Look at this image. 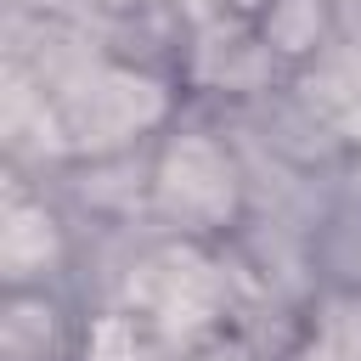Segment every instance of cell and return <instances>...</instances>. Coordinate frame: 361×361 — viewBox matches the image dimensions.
I'll list each match as a JSON object with an SVG mask.
<instances>
[{"mask_svg":"<svg viewBox=\"0 0 361 361\" xmlns=\"http://www.w3.org/2000/svg\"><path fill=\"white\" fill-rule=\"evenodd\" d=\"M135 299H141L152 316H164V322H197V316L209 310V299H214V282H209L203 265L169 259V265H152V271L135 282Z\"/></svg>","mask_w":361,"mask_h":361,"instance_id":"cell-2","label":"cell"},{"mask_svg":"<svg viewBox=\"0 0 361 361\" xmlns=\"http://www.w3.org/2000/svg\"><path fill=\"white\" fill-rule=\"evenodd\" d=\"M226 164L214 158V147H203V141H186V147H175L169 152V197L180 203V209H192V214H214L220 203H226Z\"/></svg>","mask_w":361,"mask_h":361,"instance_id":"cell-3","label":"cell"},{"mask_svg":"<svg viewBox=\"0 0 361 361\" xmlns=\"http://www.w3.org/2000/svg\"><path fill=\"white\" fill-rule=\"evenodd\" d=\"M51 254V231H45V214H28V209H11L6 220V265L11 271H28L34 259Z\"/></svg>","mask_w":361,"mask_h":361,"instance_id":"cell-5","label":"cell"},{"mask_svg":"<svg viewBox=\"0 0 361 361\" xmlns=\"http://www.w3.org/2000/svg\"><path fill=\"white\" fill-rule=\"evenodd\" d=\"M310 102H316L333 124L361 130V68H355V62H333V68L310 85Z\"/></svg>","mask_w":361,"mask_h":361,"instance_id":"cell-4","label":"cell"},{"mask_svg":"<svg viewBox=\"0 0 361 361\" xmlns=\"http://www.w3.org/2000/svg\"><path fill=\"white\" fill-rule=\"evenodd\" d=\"M90 361H152V350H147V338H141L135 322H107V327L96 333Z\"/></svg>","mask_w":361,"mask_h":361,"instance_id":"cell-6","label":"cell"},{"mask_svg":"<svg viewBox=\"0 0 361 361\" xmlns=\"http://www.w3.org/2000/svg\"><path fill=\"white\" fill-rule=\"evenodd\" d=\"M141 118H152V90L135 79H113V73L79 79L56 102V130H68L79 141H113Z\"/></svg>","mask_w":361,"mask_h":361,"instance_id":"cell-1","label":"cell"}]
</instances>
